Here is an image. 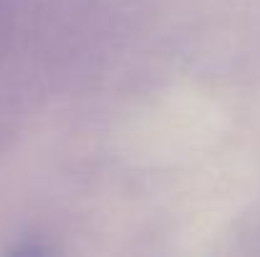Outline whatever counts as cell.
Segmentation results:
<instances>
[{"label":"cell","mask_w":260,"mask_h":257,"mask_svg":"<svg viewBox=\"0 0 260 257\" xmlns=\"http://www.w3.org/2000/svg\"><path fill=\"white\" fill-rule=\"evenodd\" d=\"M8 252H13V255H48V252H53V247H48V245H38V242H28V245H13Z\"/></svg>","instance_id":"6da1fadb"}]
</instances>
